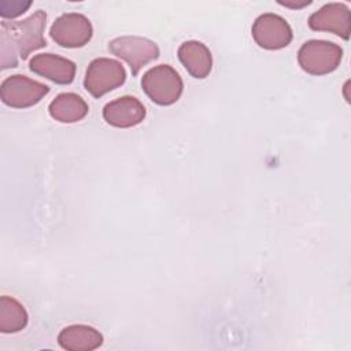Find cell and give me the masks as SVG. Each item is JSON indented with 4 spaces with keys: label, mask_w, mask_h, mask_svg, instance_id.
<instances>
[{
    "label": "cell",
    "mask_w": 351,
    "mask_h": 351,
    "mask_svg": "<svg viewBox=\"0 0 351 351\" xmlns=\"http://www.w3.org/2000/svg\"><path fill=\"white\" fill-rule=\"evenodd\" d=\"M281 5H285V7H291V8H302V7H304V5H308L311 1H308V0H304V1H302V3H289V1H278Z\"/></svg>",
    "instance_id": "cell-17"
},
{
    "label": "cell",
    "mask_w": 351,
    "mask_h": 351,
    "mask_svg": "<svg viewBox=\"0 0 351 351\" xmlns=\"http://www.w3.org/2000/svg\"><path fill=\"white\" fill-rule=\"evenodd\" d=\"M93 34L90 21L80 12H66L58 16L51 29V38L63 48H80L86 45Z\"/></svg>",
    "instance_id": "cell-7"
},
{
    "label": "cell",
    "mask_w": 351,
    "mask_h": 351,
    "mask_svg": "<svg viewBox=\"0 0 351 351\" xmlns=\"http://www.w3.org/2000/svg\"><path fill=\"white\" fill-rule=\"evenodd\" d=\"M30 5H32V1H19V0L1 1L0 3V15L3 18H16L21 14H23Z\"/></svg>",
    "instance_id": "cell-16"
},
{
    "label": "cell",
    "mask_w": 351,
    "mask_h": 351,
    "mask_svg": "<svg viewBox=\"0 0 351 351\" xmlns=\"http://www.w3.org/2000/svg\"><path fill=\"white\" fill-rule=\"evenodd\" d=\"M126 80V70L121 62L110 58L93 59L85 73L84 86L93 97L119 88Z\"/></svg>",
    "instance_id": "cell-4"
},
{
    "label": "cell",
    "mask_w": 351,
    "mask_h": 351,
    "mask_svg": "<svg viewBox=\"0 0 351 351\" xmlns=\"http://www.w3.org/2000/svg\"><path fill=\"white\" fill-rule=\"evenodd\" d=\"M29 69L60 85L71 84L75 77V63L73 60L49 52L33 56L29 62Z\"/></svg>",
    "instance_id": "cell-11"
},
{
    "label": "cell",
    "mask_w": 351,
    "mask_h": 351,
    "mask_svg": "<svg viewBox=\"0 0 351 351\" xmlns=\"http://www.w3.org/2000/svg\"><path fill=\"white\" fill-rule=\"evenodd\" d=\"M343 59V48L326 40H308L298 51V62L302 70L313 75H324L335 71Z\"/></svg>",
    "instance_id": "cell-3"
},
{
    "label": "cell",
    "mask_w": 351,
    "mask_h": 351,
    "mask_svg": "<svg viewBox=\"0 0 351 351\" xmlns=\"http://www.w3.org/2000/svg\"><path fill=\"white\" fill-rule=\"evenodd\" d=\"M58 343L67 351H93L103 344V335L92 326L77 324L62 329Z\"/></svg>",
    "instance_id": "cell-13"
},
{
    "label": "cell",
    "mask_w": 351,
    "mask_h": 351,
    "mask_svg": "<svg viewBox=\"0 0 351 351\" xmlns=\"http://www.w3.org/2000/svg\"><path fill=\"white\" fill-rule=\"evenodd\" d=\"M47 14L37 10L22 21H1L0 25V64L1 69L16 67L19 60L47 45L44 30Z\"/></svg>",
    "instance_id": "cell-1"
},
{
    "label": "cell",
    "mask_w": 351,
    "mask_h": 351,
    "mask_svg": "<svg viewBox=\"0 0 351 351\" xmlns=\"http://www.w3.org/2000/svg\"><path fill=\"white\" fill-rule=\"evenodd\" d=\"M27 313L25 307L12 296L0 298V332L16 333L27 325Z\"/></svg>",
    "instance_id": "cell-15"
},
{
    "label": "cell",
    "mask_w": 351,
    "mask_h": 351,
    "mask_svg": "<svg viewBox=\"0 0 351 351\" xmlns=\"http://www.w3.org/2000/svg\"><path fill=\"white\" fill-rule=\"evenodd\" d=\"M180 62L195 78H206L213 69V56L208 47L200 41H185L177 51Z\"/></svg>",
    "instance_id": "cell-12"
},
{
    "label": "cell",
    "mask_w": 351,
    "mask_h": 351,
    "mask_svg": "<svg viewBox=\"0 0 351 351\" xmlns=\"http://www.w3.org/2000/svg\"><path fill=\"white\" fill-rule=\"evenodd\" d=\"M308 26L315 32H329L343 40L351 34V11L344 3H328L308 18Z\"/></svg>",
    "instance_id": "cell-9"
},
{
    "label": "cell",
    "mask_w": 351,
    "mask_h": 351,
    "mask_svg": "<svg viewBox=\"0 0 351 351\" xmlns=\"http://www.w3.org/2000/svg\"><path fill=\"white\" fill-rule=\"evenodd\" d=\"M252 38L265 49H281L292 41V29L289 23L280 15L265 12L252 23Z\"/></svg>",
    "instance_id": "cell-8"
},
{
    "label": "cell",
    "mask_w": 351,
    "mask_h": 351,
    "mask_svg": "<svg viewBox=\"0 0 351 351\" xmlns=\"http://www.w3.org/2000/svg\"><path fill=\"white\" fill-rule=\"evenodd\" d=\"M49 115L62 123H74L86 117L88 103L77 93H59L48 106Z\"/></svg>",
    "instance_id": "cell-14"
},
{
    "label": "cell",
    "mask_w": 351,
    "mask_h": 351,
    "mask_svg": "<svg viewBox=\"0 0 351 351\" xmlns=\"http://www.w3.org/2000/svg\"><path fill=\"white\" fill-rule=\"evenodd\" d=\"M49 86L22 74H14L3 80L0 85L1 101L12 108H26L37 104Z\"/></svg>",
    "instance_id": "cell-6"
},
{
    "label": "cell",
    "mask_w": 351,
    "mask_h": 351,
    "mask_svg": "<svg viewBox=\"0 0 351 351\" xmlns=\"http://www.w3.org/2000/svg\"><path fill=\"white\" fill-rule=\"evenodd\" d=\"M141 86L154 103L170 106L180 99L184 82L176 69L169 64H158L144 73Z\"/></svg>",
    "instance_id": "cell-2"
},
{
    "label": "cell",
    "mask_w": 351,
    "mask_h": 351,
    "mask_svg": "<svg viewBox=\"0 0 351 351\" xmlns=\"http://www.w3.org/2000/svg\"><path fill=\"white\" fill-rule=\"evenodd\" d=\"M144 104L134 96H121L108 101L103 107L104 121L114 128H132L141 123L145 118Z\"/></svg>",
    "instance_id": "cell-10"
},
{
    "label": "cell",
    "mask_w": 351,
    "mask_h": 351,
    "mask_svg": "<svg viewBox=\"0 0 351 351\" xmlns=\"http://www.w3.org/2000/svg\"><path fill=\"white\" fill-rule=\"evenodd\" d=\"M108 49L112 55L121 58L130 66L133 75H137L144 66L159 56L156 43L138 36L117 37L108 43Z\"/></svg>",
    "instance_id": "cell-5"
}]
</instances>
